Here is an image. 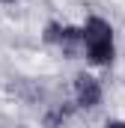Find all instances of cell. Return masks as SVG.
Instances as JSON below:
<instances>
[{"instance_id": "7a4b0ae2", "label": "cell", "mask_w": 125, "mask_h": 128, "mask_svg": "<svg viewBox=\"0 0 125 128\" xmlns=\"http://www.w3.org/2000/svg\"><path fill=\"white\" fill-rule=\"evenodd\" d=\"M74 90H78V101H80L84 107H95V104L101 101V86H98L95 78L80 74V78L74 80Z\"/></svg>"}, {"instance_id": "6da1fadb", "label": "cell", "mask_w": 125, "mask_h": 128, "mask_svg": "<svg viewBox=\"0 0 125 128\" xmlns=\"http://www.w3.org/2000/svg\"><path fill=\"white\" fill-rule=\"evenodd\" d=\"M84 42H86V54L92 63H110L113 60V30L107 21L101 18H90L84 27Z\"/></svg>"}, {"instance_id": "3957f363", "label": "cell", "mask_w": 125, "mask_h": 128, "mask_svg": "<svg viewBox=\"0 0 125 128\" xmlns=\"http://www.w3.org/2000/svg\"><path fill=\"white\" fill-rule=\"evenodd\" d=\"M107 128H125V122H107Z\"/></svg>"}]
</instances>
